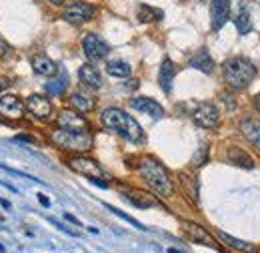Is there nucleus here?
<instances>
[{
  "label": "nucleus",
  "mask_w": 260,
  "mask_h": 253,
  "mask_svg": "<svg viewBox=\"0 0 260 253\" xmlns=\"http://www.w3.org/2000/svg\"><path fill=\"white\" fill-rule=\"evenodd\" d=\"M100 121H102V125H104L106 129L114 131L116 135L124 137L130 143H140L142 137H144L140 125H138L130 115H126L122 109H116V107L104 109L102 115H100Z\"/></svg>",
  "instance_id": "obj_1"
},
{
  "label": "nucleus",
  "mask_w": 260,
  "mask_h": 253,
  "mask_svg": "<svg viewBox=\"0 0 260 253\" xmlns=\"http://www.w3.org/2000/svg\"><path fill=\"white\" fill-rule=\"evenodd\" d=\"M138 171L142 175V179L152 187V191H156L160 197L168 199L172 197L174 193V185H172V179L168 175V171L152 157H142L140 159V165H138Z\"/></svg>",
  "instance_id": "obj_2"
},
{
  "label": "nucleus",
  "mask_w": 260,
  "mask_h": 253,
  "mask_svg": "<svg viewBox=\"0 0 260 253\" xmlns=\"http://www.w3.org/2000/svg\"><path fill=\"white\" fill-rule=\"evenodd\" d=\"M256 76V66L242 56H234L224 62V80L230 89L242 91L246 89Z\"/></svg>",
  "instance_id": "obj_3"
},
{
  "label": "nucleus",
  "mask_w": 260,
  "mask_h": 253,
  "mask_svg": "<svg viewBox=\"0 0 260 253\" xmlns=\"http://www.w3.org/2000/svg\"><path fill=\"white\" fill-rule=\"evenodd\" d=\"M50 141L56 147L64 149V151H76V153L88 151L92 147V135H90V131H74V129L56 127L50 133Z\"/></svg>",
  "instance_id": "obj_4"
},
{
  "label": "nucleus",
  "mask_w": 260,
  "mask_h": 253,
  "mask_svg": "<svg viewBox=\"0 0 260 253\" xmlns=\"http://www.w3.org/2000/svg\"><path fill=\"white\" fill-rule=\"evenodd\" d=\"M82 50H84V54H86L88 60L96 62V60H102L110 52V46H108V42L102 36L90 32V34H86L82 38Z\"/></svg>",
  "instance_id": "obj_5"
},
{
  "label": "nucleus",
  "mask_w": 260,
  "mask_h": 253,
  "mask_svg": "<svg viewBox=\"0 0 260 253\" xmlns=\"http://www.w3.org/2000/svg\"><path fill=\"white\" fill-rule=\"evenodd\" d=\"M192 119L202 129H216L218 127V121H220V115H218V109L212 103H200L194 109Z\"/></svg>",
  "instance_id": "obj_6"
},
{
  "label": "nucleus",
  "mask_w": 260,
  "mask_h": 253,
  "mask_svg": "<svg viewBox=\"0 0 260 253\" xmlns=\"http://www.w3.org/2000/svg\"><path fill=\"white\" fill-rule=\"evenodd\" d=\"M26 111L36 119V121H48L50 115H52V105L46 97L42 95H30L26 99Z\"/></svg>",
  "instance_id": "obj_7"
},
{
  "label": "nucleus",
  "mask_w": 260,
  "mask_h": 253,
  "mask_svg": "<svg viewBox=\"0 0 260 253\" xmlns=\"http://www.w3.org/2000/svg\"><path fill=\"white\" fill-rule=\"evenodd\" d=\"M94 6L86 4V2H76L72 6H68L64 10V20L66 22H72V24H82V22H88L94 18Z\"/></svg>",
  "instance_id": "obj_8"
},
{
  "label": "nucleus",
  "mask_w": 260,
  "mask_h": 253,
  "mask_svg": "<svg viewBox=\"0 0 260 253\" xmlns=\"http://www.w3.org/2000/svg\"><path fill=\"white\" fill-rule=\"evenodd\" d=\"M230 16V0H210V24L220 30Z\"/></svg>",
  "instance_id": "obj_9"
},
{
  "label": "nucleus",
  "mask_w": 260,
  "mask_h": 253,
  "mask_svg": "<svg viewBox=\"0 0 260 253\" xmlns=\"http://www.w3.org/2000/svg\"><path fill=\"white\" fill-rule=\"evenodd\" d=\"M68 167H70L72 171H76V173L88 177V179H90V177H102V169L98 167V163L92 161V159H88V157H72V159L68 161Z\"/></svg>",
  "instance_id": "obj_10"
},
{
  "label": "nucleus",
  "mask_w": 260,
  "mask_h": 253,
  "mask_svg": "<svg viewBox=\"0 0 260 253\" xmlns=\"http://www.w3.org/2000/svg\"><path fill=\"white\" fill-rule=\"evenodd\" d=\"M56 127L62 129H74V131H90L88 121L82 115H76L72 111H60L58 119H56Z\"/></svg>",
  "instance_id": "obj_11"
},
{
  "label": "nucleus",
  "mask_w": 260,
  "mask_h": 253,
  "mask_svg": "<svg viewBox=\"0 0 260 253\" xmlns=\"http://www.w3.org/2000/svg\"><path fill=\"white\" fill-rule=\"evenodd\" d=\"M24 113V105L16 95H2L0 97V115L6 119H20Z\"/></svg>",
  "instance_id": "obj_12"
},
{
  "label": "nucleus",
  "mask_w": 260,
  "mask_h": 253,
  "mask_svg": "<svg viewBox=\"0 0 260 253\" xmlns=\"http://www.w3.org/2000/svg\"><path fill=\"white\" fill-rule=\"evenodd\" d=\"M130 107L140 111V113H144V115H148V117H152V119H160L164 115V109L154 99H148V97H134V99H130Z\"/></svg>",
  "instance_id": "obj_13"
},
{
  "label": "nucleus",
  "mask_w": 260,
  "mask_h": 253,
  "mask_svg": "<svg viewBox=\"0 0 260 253\" xmlns=\"http://www.w3.org/2000/svg\"><path fill=\"white\" fill-rule=\"evenodd\" d=\"M182 231L190 237V241L214 247V241H212L210 233H208L204 227H200V225H196V223H192V221H182Z\"/></svg>",
  "instance_id": "obj_14"
},
{
  "label": "nucleus",
  "mask_w": 260,
  "mask_h": 253,
  "mask_svg": "<svg viewBox=\"0 0 260 253\" xmlns=\"http://www.w3.org/2000/svg\"><path fill=\"white\" fill-rule=\"evenodd\" d=\"M78 78H80V82L84 85V87H88V89H100L102 87V74H100V70L94 66V64H84V66H80V70H78Z\"/></svg>",
  "instance_id": "obj_15"
},
{
  "label": "nucleus",
  "mask_w": 260,
  "mask_h": 253,
  "mask_svg": "<svg viewBox=\"0 0 260 253\" xmlns=\"http://www.w3.org/2000/svg\"><path fill=\"white\" fill-rule=\"evenodd\" d=\"M174 74H176L174 62H172L170 58H164L162 64H160V70H158V82H160V89H162L164 93H170V91H172Z\"/></svg>",
  "instance_id": "obj_16"
},
{
  "label": "nucleus",
  "mask_w": 260,
  "mask_h": 253,
  "mask_svg": "<svg viewBox=\"0 0 260 253\" xmlns=\"http://www.w3.org/2000/svg\"><path fill=\"white\" fill-rule=\"evenodd\" d=\"M32 68H34V72L40 74V76H54V74L58 72L56 62L50 60L46 54H36V56L32 58Z\"/></svg>",
  "instance_id": "obj_17"
},
{
  "label": "nucleus",
  "mask_w": 260,
  "mask_h": 253,
  "mask_svg": "<svg viewBox=\"0 0 260 253\" xmlns=\"http://www.w3.org/2000/svg\"><path fill=\"white\" fill-rule=\"evenodd\" d=\"M240 131H242V135H244V139H246L248 143H252L254 147L260 149V123L256 119H252V117L242 119Z\"/></svg>",
  "instance_id": "obj_18"
},
{
  "label": "nucleus",
  "mask_w": 260,
  "mask_h": 253,
  "mask_svg": "<svg viewBox=\"0 0 260 253\" xmlns=\"http://www.w3.org/2000/svg\"><path fill=\"white\" fill-rule=\"evenodd\" d=\"M124 197L128 199L130 203L138 209H148V207H154L156 205V199L144 191H138V189H126L124 191Z\"/></svg>",
  "instance_id": "obj_19"
},
{
  "label": "nucleus",
  "mask_w": 260,
  "mask_h": 253,
  "mask_svg": "<svg viewBox=\"0 0 260 253\" xmlns=\"http://www.w3.org/2000/svg\"><path fill=\"white\" fill-rule=\"evenodd\" d=\"M190 66H192V68H196V70H202V72L210 74V72L214 70V60H212V56L208 54V50H206V48H200L196 54H192V58H190Z\"/></svg>",
  "instance_id": "obj_20"
},
{
  "label": "nucleus",
  "mask_w": 260,
  "mask_h": 253,
  "mask_svg": "<svg viewBox=\"0 0 260 253\" xmlns=\"http://www.w3.org/2000/svg\"><path fill=\"white\" fill-rule=\"evenodd\" d=\"M226 157H228V163H232V165H238L242 169H254L252 157L246 151H242L240 147H230L228 153H226Z\"/></svg>",
  "instance_id": "obj_21"
},
{
  "label": "nucleus",
  "mask_w": 260,
  "mask_h": 253,
  "mask_svg": "<svg viewBox=\"0 0 260 253\" xmlns=\"http://www.w3.org/2000/svg\"><path fill=\"white\" fill-rule=\"evenodd\" d=\"M70 105L80 111V113H90L94 109V99L88 95V93H82V91H76L70 95Z\"/></svg>",
  "instance_id": "obj_22"
},
{
  "label": "nucleus",
  "mask_w": 260,
  "mask_h": 253,
  "mask_svg": "<svg viewBox=\"0 0 260 253\" xmlns=\"http://www.w3.org/2000/svg\"><path fill=\"white\" fill-rule=\"evenodd\" d=\"M216 235H218V239H220V241H224V243H226V245H230L232 249H238V251H244V253L254 251V245H252V243H248V241L236 239V237H232V235H228V233H222V231H218Z\"/></svg>",
  "instance_id": "obj_23"
},
{
  "label": "nucleus",
  "mask_w": 260,
  "mask_h": 253,
  "mask_svg": "<svg viewBox=\"0 0 260 253\" xmlns=\"http://www.w3.org/2000/svg\"><path fill=\"white\" fill-rule=\"evenodd\" d=\"M136 16H138L140 22H152V20H162L164 12L158 10V8H152V6H148V4H140Z\"/></svg>",
  "instance_id": "obj_24"
},
{
  "label": "nucleus",
  "mask_w": 260,
  "mask_h": 253,
  "mask_svg": "<svg viewBox=\"0 0 260 253\" xmlns=\"http://www.w3.org/2000/svg\"><path fill=\"white\" fill-rule=\"evenodd\" d=\"M180 183H182V187L186 189L188 197H190V199L196 203V201H198V179H196L194 175L180 173Z\"/></svg>",
  "instance_id": "obj_25"
},
{
  "label": "nucleus",
  "mask_w": 260,
  "mask_h": 253,
  "mask_svg": "<svg viewBox=\"0 0 260 253\" xmlns=\"http://www.w3.org/2000/svg\"><path fill=\"white\" fill-rule=\"evenodd\" d=\"M234 24H236V30L238 34H248L252 30V22H250V12L246 6H242V10L236 14L234 18Z\"/></svg>",
  "instance_id": "obj_26"
},
{
  "label": "nucleus",
  "mask_w": 260,
  "mask_h": 253,
  "mask_svg": "<svg viewBox=\"0 0 260 253\" xmlns=\"http://www.w3.org/2000/svg\"><path fill=\"white\" fill-rule=\"evenodd\" d=\"M106 72L110 76H116V78H126L130 74V66L128 62H122V60H110L106 64Z\"/></svg>",
  "instance_id": "obj_27"
},
{
  "label": "nucleus",
  "mask_w": 260,
  "mask_h": 253,
  "mask_svg": "<svg viewBox=\"0 0 260 253\" xmlns=\"http://www.w3.org/2000/svg\"><path fill=\"white\" fill-rule=\"evenodd\" d=\"M68 78H66V74H60L58 78H52V80H48L46 85H44V89L50 93V95H62L64 93V89H66V82Z\"/></svg>",
  "instance_id": "obj_28"
},
{
  "label": "nucleus",
  "mask_w": 260,
  "mask_h": 253,
  "mask_svg": "<svg viewBox=\"0 0 260 253\" xmlns=\"http://www.w3.org/2000/svg\"><path fill=\"white\" fill-rule=\"evenodd\" d=\"M104 207H106V209H108V211H112V213H114V215H118V217H122V219H124V221H128L130 225H134V227H136V229H142V231H144V229H146V227H142V223H138V221H136V219H134V217H130V215H126V213H122V211H118V209H116V207H112V205H108V203H104Z\"/></svg>",
  "instance_id": "obj_29"
},
{
  "label": "nucleus",
  "mask_w": 260,
  "mask_h": 253,
  "mask_svg": "<svg viewBox=\"0 0 260 253\" xmlns=\"http://www.w3.org/2000/svg\"><path fill=\"white\" fill-rule=\"evenodd\" d=\"M0 169H4V171H8V173H12V175H18V177H24V179H30V181H40V179H36V177H32V175H28V173H22V171H16V169H12V167H6V165H2L0 163Z\"/></svg>",
  "instance_id": "obj_30"
},
{
  "label": "nucleus",
  "mask_w": 260,
  "mask_h": 253,
  "mask_svg": "<svg viewBox=\"0 0 260 253\" xmlns=\"http://www.w3.org/2000/svg\"><path fill=\"white\" fill-rule=\"evenodd\" d=\"M204 157H208V149H206V147H202V149L198 151V155L194 157V161H192V163H194V167L204 165Z\"/></svg>",
  "instance_id": "obj_31"
},
{
  "label": "nucleus",
  "mask_w": 260,
  "mask_h": 253,
  "mask_svg": "<svg viewBox=\"0 0 260 253\" xmlns=\"http://www.w3.org/2000/svg\"><path fill=\"white\" fill-rule=\"evenodd\" d=\"M6 54H10V46L0 38V56H6Z\"/></svg>",
  "instance_id": "obj_32"
},
{
  "label": "nucleus",
  "mask_w": 260,
  "mask_h": 253,
  "mask_svg": "<svg viewBox=\"0 0 260 253\" xmlns=\"http://www.w3.org/2000/svg\"><path fill=\"white\" fill-rule=\"evenodd\" d=\"M90 181H92L94 185L102 187V189H106V187H108V183H106V181H100V177H90Z\"/></svg>",
  "instance_id": "obj_33"
},
{
  "label": "nucleus",
  "mask_w": 260,
  "mask_h": 253,
  "mask_svg": "<svg viewBox=\"0 0 260 253\" xmlns=\"http://www.w3.org/2000/svg\"><path fill=\"white\" fill-rule=\"evenodd\" d=\"M16 141H26V143H36L32 137H28V135H18L16 137Z\"/></svg>",
  "instance_id": "obj_34"
},
{
  "label": "nucleus",
  "mask_w": 260,
  "mask_h": 253,
  "mask_svg": "<svg viewBox=\"0 0 260 253\" xmlns=\"http://www.w3.org/2000/svg\"><path fill=\"white\" fill-rule=\"evenodd\" d=\"M64 217H66V221H70V223H74V225H78V227H80V221H78V219H76L74 215H70V213H66Z\"/></svg>",
  "instance_id": "obj_35"
},
{
  "label": "nucleus",
  "mask_w": 260,
  "mask_h": 253,
  "mask_svg": "<svg viewBox=\"0 0 260 253\" xmlns=\"http://www.w3.org/2000/svg\"><path fill=\"white\" fill-rule=\"evenodd\" d=\"M38 201H40L44 207H50V201H48V197H44V195H40V193H38Z\"/></svg>",
  "instance_id": "obj_36"
},
{
  "label": "nucleus",
  "mask_w": 260,
  "mask_h": 253,
  "mask_svg": "<svg viewBox=\"0 0 260 253\" xmlns=\"http://www.w3.org/2000/svg\"><path fill=\"white\" fill-rule=\"evenodd\" d=\"M48 2H50V4H54V6H62L66 0H48Z\"/></svg>",
  "instance_id": "obj_37"
},
{
  "label": "nucleus",
  "mask_w": 260,
  "mask_h": 253,
  "mask_svg": "<svg viewBox=\"0 0 260 253\" xmlns=\"http://www.w3.org/2000/svg\"><path fill=\"white\" fill-rule=\"evenodd\" d=\"M6 85H10V80H6V78H0V89H4Z\"/></svg>",
  "instance_id": "obj_38"
},
{
  "label": "nucleus",
  "mask_w": 260,
  "mask_h": 253,
  "mask_svg": "<svg viewBox=\"0 0 260 253\" xmlns=\"http://www.w3.org/2000/svg\"><path fill=\"white\" fill-rule=\"evenodd\" d=\"M0 205H2V207H4V209H10V203H8V201H4V199H2V201H0Z\"/></svg>",
  "instance_id": "obj_39"
},
{
  "label": "nucleus",
  "mask_w": 260,
  "mask_h": 253,
  "mask_svg": "<svg viewBox=\"0 0 260 253\" xmlns=\"http://www.w3.org/2000/svg\"><path fill=\"white\" fill-rule=\"evenodd\" d=\"M254 107H256V111L260 113V95L256 97V101H254Z\"/></svg>",
  "instance_id": "obj_40"
},
{
  "label": "nucleus",
  "mask_w": 260,
  "mask_h": 253,
  "mask_svg": "<svg viewBox=\"0 0 260 253\" xmlns=\"http://www.w3.org/2000/svg\"><path fill=\"white\" fill-rule=\"evenodd\" d=\"M168 253H182V251H178V249H174V247H170V249H168Z\"/></svg>",
  "instance_id": "obj_41"
},
{
  "label": "nucleus",
  "mask_w": 260,
  "mask_h": 253,
  "mask_svg": "<svg viewBox=\"0 0 260 253\" xmlns=\"http://www.w3.org/2000/svg\"><path fill=\"white\" fill-rule=\"evenodd\" d=\"M2 251H4V245H0V253H2Z\"/></svg>",
  "instance_id": "obj_42"
}]
</instances>
